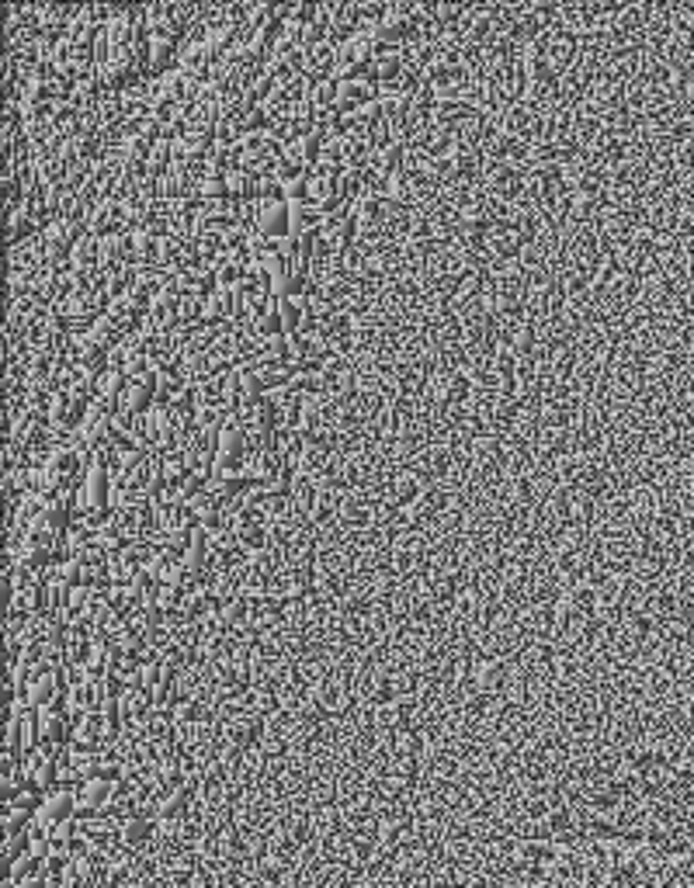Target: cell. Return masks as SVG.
Listing matches in <instances>:
<instances>
[{"mask_svg": "<svg viewBox=\"0 0 694 888\" xmlns=\"http://www.w3.org/2000/svg\"><path fill=\"white\" fill-rule=\"evenodd\" d=\"M378 167L385 173H396L400 167H403V143H393L389 146H382V153H378Z\"/></svg>", "mask_w": 694, "mask_h": 888, "instance_id": "35", "label": "cell"}, {"mask_svg": "<svg viewBox=\"0 0 694 888\" xmlns=\"http://www.w3.org/2000/svg\"><path fill=\"white\" fill-rule=\"evenodd\" d=\"M403 77V56L396 53V49H389V53H382V56H376V63H372V70H368V84L376 87V84H396Z\"/></svg>", "mask_w": 694, "mask_h": 888, "instance_id": "20", "label": "cell"}, {"mask_svg": "<svg viewBox=\"0 0 694 888\" xmlns=\"http://www.w3.org/2000/svg\"><path fill=\"white\" fill-rule=\"evenodd\" d=\"M174 718H177V722H199V718H202V705H199V698H184V701H177Z\"/></svg>", "mask_w": 694, "mask_h": 888, "instance_id": "38", "label": "cell"}, {"mask_svg": "<svg viewBox=\"0 0 694 888\" xmlns=\"http://www.w3.org/2000/svg\"><path fill=\"white\" fill-rule=\"evenodd\" d=\"M108 292L105 288H94V292H66L63 302L56 306V313L70 323V326H87V323H97L105 309H108Z\"/></svg>", "mask_w": 694, "mask_h": 888, "instance_id": "3", "label": "cell"}, {"mask_svg": "<svg viewBox=\"0 0 694 888\" xmlns=\"http://www.w3.org/2000/svg\"><path fill=\"white\" fill-rule=\"evenodd\" d=\"M125 260H132V243H129V233L105 236V240H101V260H97V271H101V275H118V271L125 267Z\"/></svg>", "mask_w": 694, "mask_h": 888, "instance_id": "9", "label": "cell"}, {"mask_svg": "<svg viewBox=\"0 0 694 888\" xmlns=\"http://www.w3.org/2000/svg\"><path fill=\"white\" fill-rule=\"evenodd\" d=\"M129 243H132V264H140V267L157 264V258H160V236L153 230H132L129 233Z\"/></svg>", "mask_w": 694, "mask_h": 888, "instance_id": "21", "label": "cell"}, {"mask_svg": "<svg viewBox=\"0 0 694 888\" xmlns=\"http://www.w3.org/2000/svg\"><path fill=\"white\" fill-rule=\"evenodd\" d=\"M122 223H125V205H122L115 195H112V199H97L84 216L87 236H97V240L115 236V233L122 230Z\"/></svg>", "mask_w": 694, "mask_h": 888, "instance_id": "4", "label": "cell"}, {"mask_svg": "<svg viewBox=\"0 0 694 888\" xmlns=\"http://www.w3.org/2000/svg\"><path fill=\"white\" fill-rule=\"evenodd\" d=\"M188 511H191V517H195L199 528H219V520H223V503H219L208 489L199 493L195 500H188Z\"/></svg>", "mask_w": 694, "mask_h": 888, "instance_id": "22", "label": "cell"}, {"mask_svg": "<svg viewBox=\"0 0 694 888\" xmlns=\"http://www.w3.org/2000/svg\"><path fill=\"white\" fill-rule=\"evenodd\" d=\"M112 476H108V469H101V465H87L84 472V483L77 489V511L84 514V520L90 524H101V520H108V511H112Z\"/></svg>", "mask_w": 694, "mask_h": 888, "instance_id": "1", "label": "cell"}, {"mask_svg": "<svg viewBox=\"0 0 694 888\" xmlns=\"http://www.w3.org/2000/svg\"><path fill=\"white\" fill-rule=\"evenodd\" d=\"M282 420H285V417H282V406H278L275 396H264L258 406L247 410V424L264 430V434H278V424H282Z\"/></svg>", "mask_w": 694, "mask_h": 888, "instance_id": "18", "label": "cell"}, {"mask_svg": "<svg viewBox=\"0 0 694 888\" xmlns=\"http://www.w3.org/2000/svg\"><path fill=\"white\" fill-rule=\"evenodd\" d=\"M258 233L260 236H267V240H285L292 236V208L289 201H260V212H258Z\"/></svg>", "mask_w": 694, "mask_h": 888, "instance_id": "6", "label": "cell"}, {"mask_svg": "<svg viewBox=\"0 0 694 888\" xmlns=\"http://www.w3.org/2000/svg\"><path fill=\"white\" fill-rule=\"evenodd\" d=\"M334 66H337V53H334L326 42H319V46H313V49L302 53V77H306L309 84L330 80Z\"/></svg>", "mask_w": 694, "mask_h": 888, "instance_id": "11", "label": "cell"}, {"mask_svg": "<svg viewBox=\"0 0 694 888\" xmlns=\"http://www.w3.org/2000/svg\"><path fill=\"white\" fill-rule=\"evenodd\" d=\"M337 184H341V195H344V199H354V195L361 191V184H365V171H361V167H347V171L337 177Z\"/></svg>", "mask_w": 694, "mask_h": 888, "instance_id": "37", "label": "cell"}, {"mask_svg": "<svg viewBox=\"0 0 694 888\" xmlns=\"http://www.w3.org/2000/svg\"><path fill=\"white\" fill-rule=\"evenodd\" d=\"M341 184H337V177H326V173H313L309 177V205L319 208L323 216H334V212H341Z\"/></svg>", "mask_w": 694, "mask_h": 888, "instance_id": "8", "label": "cell"}, {"mask_svg": "<svg viewBox=\"0 0 694 888\" xmlns=\"http://www.w3.org/2000/svg\"><path fill=\"white\" fill-rule=\"evenodd\" d=\"M424 149L434 153V156H437V153H444V149H448V132H434V136H427Z\"/></svg>", "mask_w": 694, "mask_h": 888, "instance_id": "39", "label": "cell"}, {"mask_svg": "<svg viewBox=\"0 0 694 888\" xmlns=\"http://www.w3.org/2000/svg\"><path fill=\"white\" fill-rule=\"evenodd\" d=\"M153 378H157V375H153ZM153 378L129 382V389H125V396H122V413H129V417H149V413H153V402H157Z\"/></svg>", "mask_w": 694, "mask_h": 888, "instance_id": "13", "label": "cell"}, {"mask_svg": "<svg viewBox=\"0 0 694 888\" xmlns=\"http://www.w3.org/2000/svg\"><path fill=\"white\" fill-rule=\"evenodd\" d=\"M233 25H216V29L205 31V49L212 53L216 59H226L233 53Z\"/></svg>", "mask_w": 694, "mask_h": 888, "instance_id": "30", "label": "cell"}, {"mask_svg": "<svg viewBox=\"0 0 694 888\" xmlns=\"http://www.w3.org/2000/svg\"><path fill=\"white\" fill-rule=\"evenodd\" d=\"M247 21L254 35H267V38H278L285 31V4H258L247 11Z\"/></svg>", "mask_w": 694, "mask_h": 888, "instance_id": "10", "label": "cell"}, {"mask_svg": "<svg viewBox=\"0 0 694 888\" xmlns=\"http://www.w3.org/2000/svg\"><path fill=\"white\" fill-rule=\"evenodd\" d=\"M195 469H191V461H188V455L184 452H171V455H164V476H167V486L177 493L181 489V483L191 476Z\"/></svg>", "mask_w": 694, "mask_h": 888, "instance_id": "29", "label": "cell"}, {"mask_svg": "<svg viewBox=\"0 0 694 888\" xmlns=\"http://www.w3.org/2000/svg\"><path fill=\"white\" fill-rule=\"evenodd\" d=\"M341 84V80H337ZM376 101V87L368 84V80H351V84H341L337 90V112L341 115H351L354 108H365V105H372Z\"/></svg>", "mask_w": 694, "mask_h": 888, "instance_id": "16", "label": "cell"}, {"mask_svg": "<svg viewBox=\"0 0 694 888\" xmlns=\"http://www.w3.org/2000/svg\"><path fill=\"white\" fill-rule=\"evenodd\" d=\"M358 233V216H344V212H334L323 219V240L334 243V247H347Z\"/></svg>", "mask_w": 694, "mask_h": 888, "instance_id": "19", "label": "cell"}, {"mask_svg": "<svg viewBox=\"0 0 694 888\" xmlns=\"http://www.w3.org/2000/svg\"><path fill=\"white\" fill-rule=\"evenodd\" d=\"M70 344H73V354H77V365H84V368H90V372H97V375L108 372L112 347L105 344V341H97V337H94V330H80V334H73V337H70Z\"/></svg>", "mask_w": 694, "mask_h": 888, "instance_id": "5", "label": "cell"}, {"mask_svg": "<svg viewBox=\"0 0 694 888\" xmlns=\"http://www.w3.org/2000/svg\"><path fill=\"white\" fill-rule=\"evenodd\" d=\"M199 319H205V299H199V295H184L181 299V309H177V323H199Z\"/></svg>", "mask_w": 694, "mask_h": 888, "instance_id": "33", "label": "cell"}, {"mask_svg": "<svg viewBox=\"0 0 694 888\" xmlns=\"http://www.w3.org/2000/svg\"><path fill=\"white\" fill-rule=\"evenodd\" d=\"M177 38H153V53H149V70L153 73H167L177 63Z\"/></svg>", "mask_w": 694, "mask_h": 888, "instance_id": "26", "label": "cell"}, {"mask_svg": "<svg viewBox=\"0 0 694 888\" xmlns=\"http://www.w3.org/2000/svg\"><path fill=\"white\" fill-rule=\"evenodd\" d=\"M84 417H87V402L77 400L70 389H56L46 400V424H49L53 437H70L73 430L84 424Z\"/></svg>", "mask_w": 694, "mask_h": 888, "instance_id": "2", "label": "cell"}, {"mask_svg": "<svg viewBox=\"0 0 694 888\" xmlns=\"http://www.w3.org/2000/svg\"><path fill=\"white\" fill-rule=\"evenodd\" d=\"M462 105H452V101H444V105H437L434 108V125L441 129V132H448L452 125H455V118H462Z\"/></svg>", "mask_w": 694, "mask_h": 888, "instance_id": "36", "label": "cell"}, {"mask_svg": "<svg viewBox=\"0 0 694 888\" xmlns=\"http://www.w3.org/2000/svg\"><path fill=\"white\" fill-rule=\"evenodd\" d=\"M216 452H219V455H233V459H243V455H247V417H243V420H223V424H219Z\"/></svg>", "mask_w": 694, "mask_h": 888, "instance_id": "15", "label": "cell"}, {"mask_svg": "<svg viewBox=\"0 0 694 888\" xmlns=\"http://www.w3.org/2000/svg\"><path fill=\"white\" fill-rule=\"evenodd\" d=\"M459 63H448V59H434L431 70H427V84H448V80H459Z\"/></svg>", "mask_w": 694, "mask_h": 888, "instance_id": "34", "label": "cell"}, {"mask_svg": "<svg viewBox=\"0 0 694 888\" xmlns=\"http://www.w3.org/2000/svg\"><path fill=\"white\" fill-rule=\"evenodd\" d=\"M208 271L216 275V285L219 288H236L243 282V275H247V264L240 260V254H219V258L208 260Z\"/></svg>", "mask_w": 694, "mask_h": 888, "instance_id": "17", "label": "cell"}, {"mask_svg": "<svg viewBox=\"0 0 694 888\" xmlns=\"http://www.w3.org/2000/svg\"><path fill=\"white\" fill-rule=\"evenodd\" d=\"M254 326V334H258V341H275V337H282L285 334V323H282V309L278 306H267L264 313L250 323Z\"/></svg>", "mask_w": 694, "mask_h": 888, "instance_id": "27", "label": "cell"}, {"mask_svg": "<svg viewBox=\"0 0 694 888\" xmlns=\"http://www.w3.org/2000/svg\"><path fill=\"white\" fill-rule=\"evenodd\" d=\"M368 35L376 38L382 49H393L396 42L413 38V18L403 14V11H389L382 21H372V25H368Z\"/></svg>", "mask_w": 694, "mask_h": 888, "instance_id": "7", "label": "cell"}, {"mask_svg": "<svg viewBox=\"0 0 694 888\" xmlns=\"http://www.w3.org/2000/svg\"><path fill=\"white\" fill-rule=\"evenodd\" d=\"M97 260H101V240L97 236H87L73 247L70 254V267H80V271H97Z\"/></svg>", "mask_w": 694, "mask_h": 888, "instance_id": "24", "label": "cell"}, {"mask_svg": "<svg viewBox=\"0 0 694 888\" xmlns=\"http://www.w3.org/2000/svg\"><path fill=\"white\" fill-rule=\"evenodd\" d=\"M372 143L365 136H344V167H365Z\"/></svg>", "mask_w": 694, "mask_h": 888, "instance_id": "32", "label": "cell"}, {"mask_svg": "<svg viewBox=\"0 0 694 888\" xmlns=\"http://www.w3.org/2000/svg\"><path fill=\"white\" fill-rule=\"evenodd\" d=\"M188 594H191V590H181V587H171V583H160V587L153 590V597H149V601L157 604L164 614H174V618H177V614L184 611Z\"/></svg>", "mask_w": 694, "mask_h": 888, "instance_id": "25", "label": "cell"}, {"mask_svg": "<svg viewBox=\"0 0 694 888\" xmlns=\"http://www.w3.org/2000/svg\"><path fill=\"white\" fill-rule=\"evenodd\" d=\"M226 181H230V199H254V195H260L258 173H250L247 167L230 171L226 173Z\"/></svg>", "mask_w": 694, "mask_h": 888, "instance_id": "28", "label": "cell"}, {"mask_svg": "<svg viewBox=\"0 0 694 888\" xmlns=\"http://www.w3.org/2000/svg\"><path fill=\"white\" fill-rule=\"evenodd\" d=\"M243 306V295L236 288H216L208 299H205V319L208 323H226L236 316V309Z\"/></svg>", "mask_w": 694, "mask_h": 888, "instance_id": "14", "label": "cell"}, {"mask_svg": "<svg viewBox=\"0 0 694 888\" xmlns=\"http://www.w3.org/2000/svg\"><path fill=\"white\" fill-rule=\"evenodd\" d=\"M38 223H35V216H31V208L21 201V205H11L7 208V243L14 247V243H21L31 230H35Z\"/></svg>", "mask_w": 694, "mask_h": 888, "instance_id": "23", "label": "cell"}, {"mask_svg": "<svg viewBox=\"0 0 694 888\" xmlns=\"http://www.w3.org/2000/svg\"><path fill=\"white\" fill-rule=\"evenodd\" d=\"M129 531L118 524L115 517H108V520H101L97 524V531H94V545H97V552H105L108 559H115L122 552H129Z\"/></svg>", "mask_w": 694, "mask_h": 888, "instance_id": "12", "label": "cell"}, {"mask_svg": "<svg viewBox=\"0 0 694 888\" xmlns=\"http://www.w3.org/2000/svg\"><path fill=\"white\" fill-rule=\"evenodd\" d=\"M199 195L202 201H226L230 199V181L223 177V173H202V181H199Z\"/></svg>", "mask_w": 694, "mask_h": 888, "instance_id": "31", "label": "cell"}]
</instances>
